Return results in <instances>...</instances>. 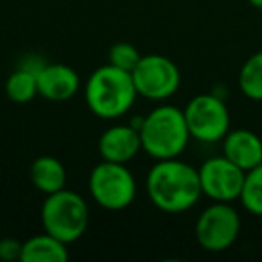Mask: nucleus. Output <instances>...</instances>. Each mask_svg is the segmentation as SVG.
<instances>
[{"label":"nucleus","mask_w":262,"mask_h":262,"mask_svg":"<svg viewBox=\"0 0 262 262\" xmlns=\"http://www.w3.org/2000/svg\"><path fill=\"white\" fill-rule=\"evenodd\" d=\"M31 182H33L34 189L40 190L41 194L49 196L58 190L65 189L67 185V169L61 160L51 155H43L38 157L31 165Z\"/></svg>","instance_id":"nucleus-13"},{"label":"nucleus","mask_w":262,"mask_h":262,"mask_svg":"<svg viewBox=\"0 0 262 262\" xmlns=\"http://www.w3.org/2000/svg\"><path fill=\"white\" fill-rule=\"evenodd\" d=\"M139 95L149 101H167L178 92L182 74L176 63L162 54H146L131 70Z\"/></svg>","instance_id":"nucleus-8"},{"label":"nucleus","mask_w":262,"mask_h":262,"mask_svg":"<svg viewBox=\"0 0 262 262\" xmlns=\"http://www.w3.org/2000/svg\"><path fill=\"white\" fill-rule=\"evenodd\" d=\"M253 8H257V9H262V0H248Z\"/></svg>","instance_id":"nucleus-20"},{"label":"nucleus","mask_w":262,"mask_h":262,"mask_svg":"<svg viewBox=\"0 0 262 262\" xmlns=\"http://www.w3.org/2000/svg\"><path fill=\"white\" fill-rule=\"evenodd\" d=\"M196 241L205 251L221 253L233 246L241 233V215L232 203L214 201L200 214L194 226Z\"/></svg>","instance_id":"nucleus-6"},{"label":"nucleus","mask_w":262,"mask_h":262,"mask_svg":"<svg viewBox=\"0 0 262 262\" xmlns=\"http://www.w3.org/2000/svg\"><path fill=\"white\" fill-rule=\"evenodd\" d=\"M97 149L102 160L127 164L142 151L140 131L133 124H113L99 137Z\"/></svg>","instance_id":"nucleus-10"},{"label":"nucleus","mask_w":262,"mask_h":262,"mask_svg":"<svg viewBox=\"0 0 262 262\" xmlns=\"http://www.w3.org/2000/svg\"><path fill=\"white\" fill-rule=\"evenodd\" d=\"M185 120L190 137L203 144L219 142L230 131V112L215 94H200L187 102Z\"/></svg>","instance_id":"nucleus-7"},{"label":"nucleus","mask_w":262,"mask_h":262,"mask_svg":"<svg viewBox=\"0 0 262 262\" xmlns=\"http://www.w3.org/2000/svg\"><path fill=\"white\" fill-rule=\"evenodd\" d=\"M90 223V210L83 196L65 189L45 196L41 205V225L43 232L56 239L72 244L84 235Z\"/></svg>","instance_id":"nucleus-4"},{"label":"nucleus","mask_w":262,"mask_h":262,"mask_svg":"<svg viewBox=\"0 0 262 262\" xmlns=\"http://www.w3.org/2000/svg\"><path fill=\"white\" fill-rule=\"evenodd\" d=\"M6 95L16 104H27L38 95V77L34 70L18 67L6 79Z\"/></svg>","instance_id":"nucleus-15"},{"label":"nucleus","mask_w":262,"mask_h":262,"mask_svg":"<svg viewBox=\"0 0 262 262\" xmlns=\"http://www.w3.org/2000/svg\"><path fill=\"white\" fill-rule=\"evenodd\" d=\"M88 190L95 203L110 212L126 210L137 198V180L127 164L102 160L92 169Z\"/></svg>","instance_id":"nucleus-5"},{"label":"nucleus","mask_w":262,"mask_h":262,"mask_svg":"<svg viewBox=\"0 0 262 262\" xmlns=\"http://www.w3.org/2000/svg\"><path fill=\"white\" fill-rule=\"evenodd\" d=\"M149 201L165 214H182L194 207L203 196L200 172L178 158L157 160L146 178Z\"/></svg>","instance_id":"nucleus-1"},{"label":"nucleus","mask_w":262,"mask_h":262,"mask_svg":"<svg viewBox=\"0 0 262 262\" xmlns=\"http://www.w3.org/2000/svg\"><path fill=\"white\" fill-rule=\"evenodd\" d=\"M239 90L250 101H262V51L251 54L239 72Z\"/></svg>","instance_id":"nucleus-16"},{"label":"nucleus","mask_w":262,"mask_h":262,"mask_svg":"<svg viewBox=\"0 0 262 262\" xmlns=\"http://www.w3.org/2000/svg\"><path fill=\"white\" fill-rule=\"evenodd\" d=\"M139 131L142 151L155 160L178 158L192 139L183 110L171 104H160L151 110L142 119Z\"/></svg>","instance_id":"nucleus-3"},{"label":"nucleus","mask_w":262,"mask_h":262,"mask_svg":"<svg viewBox=\"0 0 262 262\" xmlns=\"http://www.w3.org/2000/svg\"><path fill=\"white\" fill-rule=\"evenodd\" d=\"M198 172H200L203 196L210 198L212 201H223V203H232L239 200L246 171L230 162L225 155L205 160Z\"/></svg>","instance_id":"nucleus-9"},{"label":"nucleus","mask_w":262,"mask_h":262,"mask_svg":"<svg viewBox=\"0 0 262 262\" xmlns=\"http://www.w3.org/2000/svg\"><path fill=\"white\" fill-rule=\"evenodd\" d=\"M69 255V244L47 232L29 237L22 248V262H65Z\"/></svg>","instance_id":"nucleus-14"},{"label":"nucleus","mask_w":262,"mask_h":262,"mask_svg":"<svg viewBox=\"0 0 262 262\" xmlns=\"http://www.w3.org/2000/svg\"><path fill=\"white\" fill-rule=\"evenodd\" d=\"M139 92L131 72L113 65H102L90 74L84 84V101L95 117L113 120L124 117L135 104Z\"/></svg>","instance_id":"nucleus-2"},{"label":"nucleus","mask_w":262,"mask_h":262,"mask_svg":"<svg viewBox=\"0 0 262 262\" xmlns=\"http://www.w3.org/2000/svg\"><path fill=\"white\" fill-rule=\"evenodd\" d=\"M38 95L47 101L63 102L72 99L81 88V77L72 67L63 63H43L36 72Z\"/></svg>","instance_id":"nucleus-11"},{"label":"nucleus","mask_w":262,"mask_h":262,"mask_svg":"<svg viewBox=\"0 0 262 262\" xmlns=\"http://www.w3.org/2000/svg\"><path fill=\"white\" fill-rule=\"evenodd\" d=\"M22 248L24 243H20L18 239H11V237L0 239V260H22Z\"/></svg>","instance_id":"nucleus-19"},{"label":"nucleus","mask_w":262,"mask_h":262,"mask_svg":"<svg viewBox=\"0 0 262 262\" xmlns=\"http://www.w3.org/2000/svg\"><path fill=\"white\" fill-rule=\"evenodd\" d=\"M142 54L139 52V49L135 47L129 41H119V43H113L108 51V63L113 67H119L122 70H131L135 69L137 63L140 61Z\"/></svg>","instance_id":"nucleus-18"},{"label":"nucleus","mask_w":262,"mask_h":262,"mask_svg":"<svg viewBox=\"0 0 262 262\" xmlns=\"http://www.w3.org/2000/svg\"><path fill=\"white\" fill-rule=\"evenodd\" d=\"M239 201L244 210L262 217V164L246 171Z\"/></svg>","instance_id":"nucleus-17"},{"label":"nucleus","mask_w":262,"mask_h":262,"mask_svg":"<svg viewBox=\"0 0 262 262\" xmlns=\"http://www.w3.org/2000/svg\"><path fill=\"white\" fill-rule=\"evenodd\" d=\"M223 155L243 171L262 164V139L251 129H230L223 139Z\"/></svg>","instance_id":"nucleus-12"}]
</instances>
